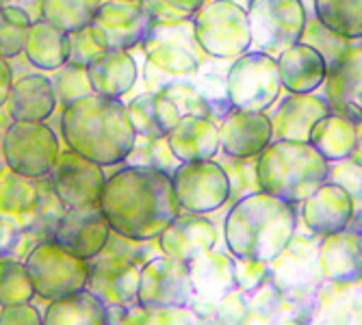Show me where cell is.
Listing matches in <instances>:
<instances>
[{
	"instance_id": "13",
	"label": "cell",
	"mask_w": 362,
	"mask_h": 325,
	"mask_svg": "<svg viewBox=\"0 0 362 325\" xmlns=\"http://www.w3.org/2000/svg\"><path fill=\"white\" fill-rule=\"evenodd\" d=\"M139 276V265L103 249L89 260V280L85 290L95 295L109 310L126 308L130 304H137Z\"/></svg>"
},
{
	"instance_id": "20",
	"label": "cell",
	"mask_w": 362,
	"mask_h": 325,
	"mask_svg": "<svg viewBox=\"0 0 362 325\" xmlns=\"http://www.w3.org/2000/svg\"><path fill=\"white\" fill-rule=\"evenodd\" d=\"M111 237V228L100 215V208L93 211H65L57 221L52 239L70 247L85 260L100 254Z\"/></svg>"
},
{
	"instance_id": "5",
	"label": "cell",
	"mask_w": 362,
	"mask_h": 325,
	"mask_svg": "<svg viewBox=\"0 0 362 325\" xmlns=\"http://www.w3.org/2000/svg\"><path fill=\"white\" fill-rule=\"evenodd\" d=\"M195 42L209 59L230 61L252 48L247 11L235 0H209L191 18Z\"/></svg>"
},
{
	"instance_id": "2",
	"label": "cell",
	"mask_w": 362,
	"mask_h": 325,
	"mask_svg": "<svg viewBox=\"0 0 362 325\" xmlns=\"http://www.w3.org/2000/svg\"><path fill=\"white\" fill-rule=\"evenodd\" d=\"M59 133L65 148L103 167L126 162L137 141L135 128L126 115V102L100 93L83 95L61 107Z\"/></svg>"
},
{
	"instance_id": "40",
	"label": "cell",
	"mask_w": 362,
	"mask_h": 325,
	"mask_svg": "<svg viewBox=\"0 0 362 325\" xmlns=\"http://www.w3.org/2000/svg\"><path fill=\"white\" fill-rule=\"evenodd\" d=\"M35 290L30 284L26 265L18 258L0 256V306L33 302Z\"/></svg>"
},
{
	"instance_id": "15",
	"label": "cell",
	"mask_w": 362,
	"mask_h": 325,
	"mask_svg": "<svg viewBox=\"0 0 362 325\" xmlns=\"http://www.w3.org/2000/svg\"><path fill=\"white\" fill-rule=\"evenodd\" d=\"M219 150L226 158H256L274 141L267 113L230 109L219 119Z\"/></svg>"
},
{
	"instance_id": "25",
	"label": "cell",
	"mask_w": 362,
	"mask_h": 325,
	"mask_svg": "<svg viewBox=\"0 0 362 325\" xmlns=\"http://www.w3.org/2000/svg\"><path fill=\"white\" fill-rule=\"evenodd\" d=\"M278 70L282 89L288 93H315L319 87H323L327 76L323 57L302 42L278 54Z\"/></svg>"
},
{
	"instance_id": "11",
	"label": "cell",
	"mask_w": 362,
	"mask_h": 325,
	"mask_svg": "<svg viewBox=\"0 0 362 325\" xmlns=\"http://www.w3.org/2000/svg\"><path fill=\"white\" fill-rule=\"evenodd\" d=\"M139 48L146 57V63L165 74H172L174 78L191 76L204 61V52L193 35L191 20L172 24L152 22Z\"/></svg>"
},
{
	"instance_id": "38",
	"label": "cell",
	"mask_w": 362,
	"mask_h": 325,
	"mask_svg": "<svg viewBox=\"0 0 362 325\" xmlns=\"http://www.w3.org/2000/svg\"><path fill=\"white\" fill-rule=\"evenodd\" d=\"M33 20L24 9L5 3L0 7V57L13 61L24 54L28 28L33 26Z\"/></svg>"
},
{
	"instance_id": "4",
	"label": "cell",
	"mask_w": 362,
	"mask_h": 325,
	"mask_svg": "<svg viewBox=\"0 0 362 325\" xmlns=\"http://www.w3.org/2000/svg\"><path fill=\"white\" fill-rule=\"evenodd\" d=\"M256 187L288 204H302L327 182L330 160L313 143L274 139L254 158Z\"/></svg>"
},
{
	"instance_id": "34",
	"label": "cell",
	"mask_w": 362,
	"mask_h": 325,
	"mask_svg": "<svg viewBox=\"0 0 362 325\" xmlns=\"http://www.w3.org/2000/svg\"><path fill=\"white\" fill-rule=\"evenodd\" d=\"M230 61H219V59H204L200 68L193 72V87L200 91V95L209 102L213 111V119H221L230 109L228 102V87H226V76H228ZM219 124V122H217Z\"/></svg>"
},
{
	"instance_id": "18",
	"label": "cell",
	"mask_w": 362,
	"mask_h": 325,
	"mask_svg": "<svg viewBox=\"0 0 362 325\" xmlns=\"http://www.w3.org/2000/svg\"><path fill=\"white\" fill-rule=\"evenodd\" d=\"M330 113L332 109L325 102V98H319L315 93H288L269 115L274 139L308 143L315 126Z\"/></svg>"
},
{
	"instance_id": "8",
	"label": "cell",
	"mask_w": 362,
	"mask_h": 325,
	"mask_svg": "<svg viewBox=\"0 0 362 325\" xmlns=\"http://www.w3.org/2000/svg\"><path fill=\"white\" fill-rule=\"evenodd\" d=\"M226 87L233 109L267 113L282 91L278 59L260 50H247L230 63Z\"/></svg>"
},
{
	"instance_id": "3",
	"label": "cell",
	"mask_w": 362,
	"mask_h": 325,
	"mask_svg": "<svg viewBox=\"0 0 362 325\" xmlns=\"http://www.w3.org/2000/svg\"><path fill=\"white\" fill-rule=\"evenodd\" d=\"M295 228H298L295 204L269 193L252 191L241 195L228 211L223 239L233 258L272 263L293 241Z\"/></svg>"
},
{
	"instance_id": "26",
	"label": "cell",
	"mask_w": 362,
	"mask_h": 325,
	"mask_svg": "<svg viewBox=\"0 0 362 325\" xmlns=\"http://www.w3.org/2000/svg\"><path fill=\"white\" fill-rule=\"evenodd\" d=\"M187 267H189L193 292H195V297H200V300L217 302L226 292L237 288L235 258L223 252L209 249L200 256L191 258Z\"/></svg>"
},
{
	"instance_id": "50",
	"label": "cell",
	"mask_w": 362,
	"mask_h": 325,
	"mask_svg": "<svg viewBox=\"0 0 362 325\" xmlns=\"http://www.w3.org/2000/svg\"><path fill=\"white\" fill-rule=\"evenodd\" d=\"M13 68H11V61L0 57V109L7 107V100H9V93H11V87H13Z\"/></svg>"
},
{
	"instance_id": "53",
	"label": "cell",
	"mask_w": 362,
	"mask_h": 325,
	"mask_svg": "<svg viewBox=\"0 0 362 325\" xmlns=\"http://www.w3.org/2000/svg\"><path fill=\"white\" fill-rule=\"evenodd\" d=\"M195 325H217L215 321H211V319H204V321H197Z\"/></svg>"
},
{
	"instance_id": "55",
	"label": "cell",
	"mask_w": 362,
	"mask_h": 325,
	"mask_svg": "<svg viewBox=\"0 0 362 325\" xmlns=\"http://www.w3.org/2000/svg\"><path fill=\"white\" fill-rule=\"evenodd\" d=\"M5 170V165H3V162H0V172H3Z\"/></svg>"
},
{
	"instance_id": "29",
	"label": "cell",
	"mask_w": 362,
	"mask_h": 325,
	"mask_svg": "<svg viewBox=\"0 0 362 325\" xmlns=\"http://www.w3.org/2000/svg\"><path fill=\"white\" fill-rule=\"evenodd\" d=\"M44 325H111L109 308L89 290L48 302Z\"/></svg>"
},
{
	"instance_id": "48",
	"label": "cell",
	"mask_w": 362,
	"mask_h": 325,
	"mask_svg": "<svg viewBox=\"0 0 362 325\" xmlns=\"http://www.w3.org/2000/svg\"><path fill=\"white\" fill-rule=\"evenodd\" d=\"M0 325H44V314L33 302L0 306Z\"/></svg>"
},
{
	"instance_id": "14",
	"label": "cell",
	"mask_w": 362,
	"mask_h": 325,
	"mask_svg": "<svg viewBox=\"0 0 362 325\" xmlns=\"http://www.w3.org/2000/svg\"><path fill=\"white\" fill-rule=\"evenodd\" d=\"M189 267L168 256H154L141 267L137 304L141 306H189L193 300Z\"/></svg>"
},
{
	"instance_id": "51",
	"label": "cell",
	"mask_w": 362,
	"mask_h": 325,
	"mask_svg": "<svg viewBox=\"0 0 362 325\" xmlns=\"http://www.w3.org/2000/svg\"><path fill=\"white\" fill-rule=\"evenodd\" d=\"M7 3H11V5H16V7H20V9H24L33 20H42V0H7Z\"/></svg>"
},
{
	"instance_id": "16",
	"label": "cell",
	"mask_w": 362,
	"mask_h": 325,
	"mask_svg": "<svg viewBox=\"0 0 362 325\" xmlns=\"http://www.w3.org/2000/svg\"><path fill=\"white\" fill-rule=\"evenodd\" d=\"M152 18L144 0H103L93 26L103 32L109 48L135 50L141 46Z\"/></svg>"
},
{
	"instance_id": "46",
	"label": "cell",
	"mask_w": 362,
	"mask_h": 325,
	"mask_svg": "<svg viewBox=\"0 0 362 325\" xmlns=\"http://www.w3.org/2000/svg\"><path fill=\"white\" fill-rule=\"evenodd\" d=\"M327 180L343 187L351 195L354 202H362V160L354 156L334 160L330 165V172H327Z\"/></svg>"
},
{
	"instance_id": "22",
	"label": "cell",
	"mask_w": 362,
	"mask_h": 325,
	"mask_svg": "<svg viewBox=\"0 0 362 325\" xmlns=\"http://www.w3.org/2000/svg\"><path fill=\"white\" fill-rule=\"evenodd\" d=\"M156 245L163 256L180 260V263H189L191 258L215 249L217 230L213 221L204 215H178V219L160 232Z\"/></svg>"
},
{
	"instance_id": "1",
	"label": "cell",
	"mask_w": 362,
	"mask_h": 325,
	"mask_svg": "<svg viewBox=\"0 0 362 325\" xmlns=\"http://www.w3.org/2000/svg\"><path fill=\"white\" fill-rule=\"evenodd\" d=\"M98 208L111 232L135 241H156L180 215L172 174L128 162L107 176Z\"/></svg>"
},
{
	"instance_id": "31",
	"label": "cell",
	"mask_w": 362,
	"mask_h": 325,
	"mask_svg": "<svg viewBox=\"0 0 362 325\" xmlns=\"http://www.w3.org/2000/svg\"><path fill=\"white\" fill-rule=\"evenodd\" d=\"M327 160H343L356 148V124L339 113L325 115L313 130L310 141Z\"/></svg>"
},
{
	"instance_id": "21",
	"label": "cell",
	"mask_w": 362,
	"mask_h": 325,
	"mask_svg": "<svg viewBox=\"0 0 362 325\" xmlns=\"http://www.w3.org/2000/svg\"><path fill=\"white\" fill-rule=\"evenodd\" d=\"M354 215L356 202L351 200V195L330 180L323 182L308 200L302 202V217L306 225L321 237L334 235L347 228Z\"/></svg>"
},
{
	"instance_id": "30",
	"label": "cell",
	"mask_w": 362,
	"mask_h": 325,
	"mask_svg": "<svg viewBox=\"0 0 362 325\" xmlns=\"http://www.w3.org/2000/svg\"><path fill=\"white\" fill-rule=\"evenodd\" d=\"M24 57L30 68L40 72H57L65 65V32L44 20L33 22L28 28Z\"/></svg>"
},
{
	"instance_id": "28",
	"label": "cell",
	"mask_w": 362,
	"mask_h": 325,
	"mask_svg": "<svg viewBox=\"0 0 362 325\" xmlns=\"http://www.w3.org/2000/svg\"><path fill=\"white\" fill-rule=\"evenodd\" d=\"M93 93L107 98H122L135 89L139 81V65L130 50L109 48V52L89 68Z\"/></svg>"
},
{
	"instance_id": "6",
	"label": "cell",
	"mask_w": 362,
	"mask_h": 325,
	"mask_svg": "<svg viewBox=\"0 0 362 325\" xmlns=\"http://www.w3.org/2000/svg\"><path fill=\"white\" fill-rule=\"evenodd\" d=\"M0 152L3 165L13 174L46 180L61 158V141L48 122H11L0 139Z\"/></svg>"
},
{
	"instance_id": "45",
	"label": "cell",
	"mask_w": 362,
	"mask_h": 325,
	"mask_svg": "<svg viewBox=\"0 0 362 325\" xmlns=\"http://www.w3.org/2000/svg\"><path fill=\"white\" fill-rule=\"evenodd\" d=\"M250 312L252 308H250V302L245 300V292L239 288H233L215 302L211 321H215L217 325H245Z\"/></svg>"
},
{
	"instance_id": "10",
	"label": "cell",
	"mask_w": 362,
	"mask_h": 325,
	"mask_svg": "<svg viewBox=\"0 0 362 325\" xmlns=\"http://www.w3.org/2000/svg\"><path fill=\"white\" fill-rule=\"evenodd\" d=\"M172 182L178 208L187 215L215 213L233 198L228 172L213 158L180 162L172 172Z\"/></svg>"
},
{
	"instance_id": "19",
	"label": "cell",
	"mask_w": 362,
	"mask_h": 325,
	"mask_svg": "<svg viewBox=\"0 0 362 325\" xmlns=\"http://www.w3.org/2000/svg\"><path fill=\"white\" fill-rule=\"evenodd\" d=\"M59 109L54 83L48 74L33 70L13 81L7 113L11 122H48Z\"/></svg>"
},
{
	"instance_id": "37",
	"label": "cell",
	"mask_w": 362,
	"mask_h": 325,
	"mask_svg": "<svg viewBox=\"0 0 362 325\" xmlns=\"http://www.w3.org/2000/svg\"><path fill=\"white\" fill-rule=\"evenodd\" d=\"M109 52V44L93 24L65 32V63L89 70Z\"/></svg>"
},
{
	"instance_id": "27",
	"label": "cell",
	"mask_w": 362,
	"mask_h": 325,
	"mask_svg": "<svg viewBox=\"0 0 362 325\" xmlns=\"http://www.w3.org/2000/svg\"><path fill=\"white\" fill-rule=\"evenodd\" d=\"M154 107H156L158 124L165 135L170 133L174 124H178L182 117L189 115L213 119V111L209 102L193 87V83H187L185 78H174L168 85H163L158 91H154Z\"/></svg>"
},
{
	"instance_id": "41",
	"label": "cell",
	"mask_w": 362,
	"mask_h": 325,
	"mask_svg": "<svg viewBox=\"0 0 362 325\" xmlns=\"http://www.w3.org/2000/svg\"><path fill=\"white\" fill-rule=\"evenodd\" d=\"M126 162L128 165L154 167V170L168 172V174H172L180 165V160L174 156L165 135L163 137H137L135 148L128 154Z\"/></svg>"
},
{
	"instance_id": "33",
	"label": "cell",
	"mask_w": 362,
	"mask_h": 325,
	"mask_svg": "<svg viewBox=\"0 0 362 325\" xmlns=\"http://www.w3.org/2000/svg\"><path fill=\"white\" fill-rule=\"evenodd\" d=\"M111 325H195L197 317L189 306H141L109 310Z\"/></svg>"
},
{
	"instance_id": "36",
	"label": "cell",
	"mask_w": 362,
	"mask_h": 325,
	"mask_svg": "<svg viewBox=\"0 0 362 325\" xmlns=\"http://www.w3.org/2000/svg\"><path fill=\"white\" fill-rule=\"evenodd\" d=\"M103 0H42V20L61 32H72L93 24Z\"/></svg>"
},
{
	"instance_id": "52",
	"label": "cell",
	"mask_w": 362,
	"mask_h": 325,
	"mask_svg": "<svg viewBox=\"0 0 362 325\" xmlns=\"http://www.w3.org/2000/svg\"><path fill=\"white\" fill-rule=\"evenodd\" d=\"M351 156L358 158V160H362V122L356 124V148H354Z\"/></svg>"
},
{
	"instance_id": "32",
	"label": "cell",
	"mask_w": 362,
	"mask_h": 325,
	"mask_svg": "<svg viewBox=\"0 0 362 325\" xmlns=\"http://www.w3.org/2000/svg\"><path fill=\"white\" fill-rule=\"evenodd\" d=\"M42 200V180L24 178L11 170L0 172V213L16 217L20 223L37 208Z\"/></svg>"
},
{
	"instance_id": "24",
	"label": "cell",
	"mask_w": 362,
	"mask_h": 325,
	"mask_svg": "<svg viewBox=\"0 0 362 325\" xmlns=\"http://www.w3.org/2000/svg\"><path fill=\"white\" fill-rule=\"evenodd\" d=\"M165 137L180 162L215 158L219 152V126L211 117H182Z\"/></svg>"
},
{
	"instance_id": "7",
	"label": "cell",
	"mask_w": 362,
	"mask_h": 325,
	"mask_svg": "<svg viewBox=\"0 0 362 325\" xmlns=\"http://www.w3.org/2000/svg\"><path fill=\"white\" fill-rule=\"evenodd\" d=\"M24 265L30 276L35 297L44 302L68 297L87 288L89 260L57 243L54 239H46L33 247Z\"/></svg>"
},
{
	"instance_id": "43",
	"label": "cell",
	"mask_w": 362,
	"mask_h": 325,
	"mask_svg": "<svg viewBox=\"0 0 362 325\" xmlns=\"http://www.w3.org/2000/svg\"><path fill=\"white\" fill-rule=\"evenodd\" d=\"M52 83L57 89L59 107H65V105L78 100V98H83V95L93 93L91 81H89V70L74 68V65H68V63L54 72Z\"/></svg>"
},
{
	"instance_id": "9",
	"label": "cell",
	"mask_w": 362,
	"mask_h": 325,
	"mask_svg": "<svg viewBox=\"0 0 362 325\" xmlns=\"http://www.w3.org/2000/svg\"><path fill=\"white\" fill-rule=\"evenodd\" d=\"M245 11L252 48L272 57L298 44L308 20L304 0H250Z\"/></svg>"
},
{
	"instance_id": "17",
	"label": "cell",
	"mask_w": 362,
	"mask_h": 325,
	"mask_svg": "<svg viewBox=\"0 0 362 325\" xmlns=\"http://www.w3.org/2000/svg\"><path fill=\"white\" fill-rule=\"evenodd\" d=\"M323 93L334 113L354 124L362 122V44H351L345 57L327 72Z\"/></svg>"
},
{
	"instance_id": "39",
	"label": "cell",
	"mask_w": 362,
	"mask_h": 325,
	"mask_svg": "<svg viewBox=\"0 0 362 325\" xmlns=\"http://www.w3.org/2000/svg\"><path fill=\"white\" fill-rule=\"evenodd\" d=\"M300 42L308 44L310 48H315L323 57V61L327 65V72H330L334 65L345 57V52L351 48V40H347V37L339 35V32L330 30L315 13L308 16Z\"/></svg>"
},
{
	"instance_id": "49",
	"label": "cell",
	"mask_w": 362,
	"mask_h": 325,
	"mask_svg": "<svg viewBox=\"0 0 362 325\" xmlns=\"http://www.w3.org/2000/svg\"><path fill=\"white\" fill-rule=\"evenodd\" d=\"M20 230L22 225L16 217L0 213V256H9L20 237Z\"/></svg>"
},
{
	"instance_id": "23",
	"label": "cell",
	"mask_w": 362,
	"mask_h": 325,
	"mask_svg": "<svg viewBox=\"0 0 362 325\" xmlns=\"http://www.w3.org/2000/svg\"><path fill=\"white\" fill-rule=\"evenodd\" d=\"M319 256L332 280L351 282L362 278V228L351 221L343 230L323 237Z\"/></svg>"
},
{
	"instance_id": "44",
	"label": "cell",
	"mask_w": 362,
	"mask_h": 325,
	"mask_svg": "<svg viewBox=\"0 0 362 325\" xmlns=\"http://www.w3.org/2000/svg\"><path fill=\"white\" fill-rule=\"evenodd\" d=\"M204 3H209V0H144L152 22L160 24L187 22Z\"/></svg>"
},
{
	"instance_id": "42",
	"label": "cell",
	"mask_w": 362,
	"mask_h": 325,
	"mask_svg": "<svg viewBox=\"0 0 362 325\" xmlns=\"http://www.w3.org/2000/svg\"><path fill=\"white\" fill-rule=\"evenodd\" d=\"M126 115L130 119V126L135 128L137 137H163V128L156 117L154 107V93L144 91L126 102Z\"/></svg>"
},
{
	"instance_id": "56",
	"label": "cell",
	"mask_w": 362,
	"mask_h": 325,
	"mask_svg": "<svg viewBox=\"0 0 362 325\" xmlns=\"http://www.w3.org/2000/svg\"><path fill=\"white\" fill-rule=\"evenodd\" d=\"M284 325H295V323H284Z\"/></svg>"
},
{
	"instance_id": "47",
	"label": "cell",
	"mask_w": 362,
	"mask_h": 325,
	"mask_svg": "<svg viewBox=\"0 0 362 325\" xmlns=\"http://www.w3.org/2000/svg\"><path fill=\"white\" fill-rule=\"evenodd\" d=\"M267 280V263L252 258H235V284L243 292H254Z\"/></svg>"
},
{
	"instance_id": "12",
	"label": "cell",
	"mask_w": 362,
	"mask_h": 325,
	"mask_svg": "<svg viewBox=\"0 0 362 325\" xmlns=\"http://www.w3.org/2000/svg\"><path fill=\"white\" fill-rule=\"evenodd\" d=\"M107 174L98 162L65 148L52 176L48 178L65 211H93L100 204Z\"/></svg>"
},
{
	"instance_id": "35",
	"label": "cell",
	"mask_w": 362,
	"mask_h": 325,
	"mask_svg": "<svg viewBox=\"0 0 362 325\" xmlns=\"http://www.w3.org/2000/svg\"><path fill=\"white\" fill-rule=\"evenodd\" d=\"M313 13L347 40H362V0H313Z\"/></svg>"
},
{
	"instance_id": "54",
	"label": "cell",
	"mask_w": 362,
	"mask_h": 325,
	"mask_svg": "<svg viewBox=\"0 0 362 325\" xmlns=\"http://www.w3.org/2000/svg\"><path fill=\"white\" fill-rule=\"evenodd\" d=\"M5 3H7V0H0V7H3V5H5Z\"/></svg>"
}]
</instances>
